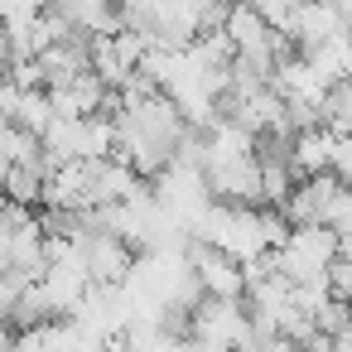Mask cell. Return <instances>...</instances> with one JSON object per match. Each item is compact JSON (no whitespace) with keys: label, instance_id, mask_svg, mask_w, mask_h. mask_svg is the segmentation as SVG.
Here are the masks:
<instances>
[{"label":"cell","instance_id":"6da1fadb","mask_svg":"<svg viewBox=\"0 0 352 352\" xmlns=\"http://www.w3.org/2000/svg\"><path fill=\"white\" fill-rule=\"evenodd\" d=\"M203 184L212 198L222 203H246L256 208L261 203V160L256 150H232V155H212L203 164Z\"/></svg>","mask_w":352,"mask_h":352},{"label":"cell","instance_id":"7a4b0ae2","mask_svg":"<svg viewBox=\"0 0 352 352\" xmlns=\"http://www.w3.org/2000/svg\"><path fill=\"white\" fill-rule=\"evenodd\" d=\"M78 251H82V265H87V280L97 285H121L135 265V246L116 232H82L78 236Z\"/></svg>","mask_w":352,"mask_h":352},{"label":"cell","instance_id":"3957f363","mask_svg":"<svg viewBox=\"0 0 352 352\" xmlns=\"http://www.w3.org/2000/svg\"><path fill=\"white\" fill-rule=\"evenodd\" d=\"M222 34L232 39L236 54H270V25L261 20V10L251 6V0H227ZM270 58H275V54H270Z\"/></svg>","mask_w":352,"mask_h":352},{"label":"cell","instance_id":"277c9868","mask_svg":"<svg viewBox=\"0 0 352 352\" xmlns=\"http://www.w3.org/2000/svg\"><path fill=\"white\" fill-rule=\"evenodd\" d=\"M0 193H6V203H20V208H39L44 198V174L34 164H6L0 169Z\"/></svg>","mask_w":352,"mask_h":352},{"label":"cell","instance_id":"5b68a950","mask_svg":"<svg viewBox=\"0 0 352 352\" xmlns=\"http://www.w3.org/2000/svg\"><path fill=\"white\" fill-rule=\"evenodd\" d=\"M15 126H25V131H34V135H44L49 131V121H54V102H49V87H20V102H15V116H10Z\"/></svg>","mask_w":352,"mask_h":352},{"label":"cell","instance_id":"8992f818","mask_svg":"<svg viewBox=\"0 0 352 352\" xmlns=\"http://www.w3.org/2000/svg\"><path fill=\"white\" fill-rule=\"evenodd\" d=\"M323 285H328L333 299H352V261L347 256H333L323 265Z\"/></svg>","mask_w":352,"mask_h":352},{"label":"cell","instance_id":"52a82bcc","mask_svg":"<svg viewBox=\"0 0 352 352\" xmlns=\"http://www.w3.org/2000/svg\"><path fill=\"white\" fill-rule=\"evenodd\" d=\"M10 58H15V44H10V30L0 25V78H6V68H10Z\"/></svg>","mask_w":352,"mask_h":352}]
</instances>
